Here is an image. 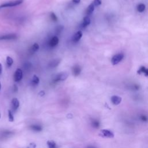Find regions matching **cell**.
I'll return each mask as SVG.
<instances>
[{
  "mask_svg": "<svg viewBox=\"0 0 148 148\" xmlns=\"http://www.w3.org/2000/svg\"><path fill=\"white\" fill-rule=\"evenodd\" d=\"M23 0H13V1H11L9 2H6L0 5V9L7 7H13V6H16L21 4Z\"/></svg>",
  "mask_w": 148,
  "mask_h": 148,
  "instance_id": "1",
  "label": "cell"
},
{
  "mask_svg": "<svg viewBox=\"0 0 148 148\" xmlns=\"http://www.w3.org/2000/svg\"><path fill=\"white\" fill-rule=\"evenodd\" d=\"M100 135L104 138H112L114 137V134H113L111 131L106 129L102 130L101 132H100Z\"/></svg>",
  "mask_w": 148,
  "mask_h": 148,
  "instance_id": "2",
  "label": "cell"
},
{
  "mask_svg": "<svg viewBox=\"0 0 148 148\" xmlns=\"http://www.w3.org/2000/svg\"><path fill=\"white\" fill-rule=\"evenodd\" d=\"M124 57L123 54L122 53H119L115 55L112 58V60H111V63L113 65H116L120 61H121L122 60V59Z\"/></svg>",
  "mask_w": 148,
  "mask_h": 148,
  "instance_id": "3",
  "label": "cell"
},
{
  "mask_svg": "<svg viewBox=\"0 0 148 148\" xmlns=\"http://www.w3.org/2000/svg\"><path fill=\"white\" fill-rule=\"evenodd\" d=\"M68 74L66 72H61L57 75L54 79V82H58V81H63L65 80L66 79L68 78Z\"/></svg>",
  "mask_w": 148,
  "mask_h": 148,
  "instance_id": "4",
  "label": "cell"
},
{
  "mask_svg": "<svg viewBox=\"0 0 148 148\" xmlns=\"http://www.w3.org/2000/svg\"><path fill=\"white\" fill-rule=\"evenodd\" d=\"M14 81L15 82H19L23 78V71L21 69H17L15 71L14 74Z\"/></svg>",
  "mask_w": 148,
  "mask_h": 148,
  "instance_id": "5",
  "label": "cell"
},
{
  "mask_svg": "<svg viewBox=\"0 0 148 148\" xmlns=\"http://www.w3.org/2000/svg\"><path fill=\"white\" fill-rule=\"evenodd\" d=\"M17 38V35L15 34H6V35L0 36V41L2 40H15Z\"/></svg>",
  "mask_w": 148,
  "mask_h": 148,
  "instance_id": "6",
  "label": "cell"
},
{
  "mask_svg": "<svg viewBox=\"0 0 148 148\" xmlns=\"http://www.w3.org/2000/svg\"><path fill=\"white\" fill-rule=\"evenodd\" d=\"M20 105L19 101L16 98H14L12 100L11 102V107H12V110L13 112H15L17 109L19 108Z\"/></svg>",
  "mask_w": 148,
  "mask_h": 148,
  "instance_id": "7",
  "label": "cell"
},
{
  "mask_svg": "<svg viewBox=\"0 0 148 148\" xmlns=\"http://www.w3.org/2000/svg\"><path fill=\"white\" fill-rule=\"evenodd\" d=\"M82 32L81 31H79L76 33L75 34H74V35L72 36V41L74 42H78L79 40H81V38H82Z\"/></svg>",
  "mask_w": 148,
  "mask_h": 148,
  "instance_id": "8",
  "label": "cell"
},
{
  "mask_svg": "<svg viewBox=\"0 0 148 148\" xmlns=\"http://www.w3.org/2000/svg\"><path fill=\"white\" fill-rule=\"evenodd\" d=\"M111 102L112 103L115 105H117L120 104V102L122 101V98L117 96V95H113L112 97H111Z\"/></svg>",
  "mask_w": 148,
  "mask_h": 148,
  "instance_id": "9",
  "label": "cell"
},
{
  "mask_svg": "<svg viewBox=\"0 0 148 148\" xmlns=\"http://www.w3.org/2000/svg\"><path fill=\"white\" fill-rule=\"evenodd\" d=\"M58 42H59L58 38L57 37V36H53V37H52L51 39V40H50L49 45L50 46L54 47L58 44Z\"/></svg>",
  "mask_w": 148,
  "mask_h": 148,
  "instance_id": "10",
  "label": "cell"
},
{
  "mask_svg": "<svg viewBox=\"0 0 148 148\" xmlns=\"http://www.w3.org/2000/svg\"><path fill=\"white\" fill-rule=\"evenodd\" d=\"M72 73L74 76H78L81 72V68L79 65H75L72 67Z\"/></svg>",
  "mask_w": 148,
  "mask_h": 148,
  "instance_id": "11",
  "label": "cell"
},
{
  "mask_svg": "<svg viewBox=\"0 0 148 148\" xmlns=\"http://www.w3.org/2000/svg\"><path fill=\"white\" fill-rule=\"evenodd\" d=\"M90 124L92 127L95 129H99L100 127V122L97 119H92L91 120Z\"/></svg>",
  "mask_w": 148,
  "mask_h": 148,
  "instance_id": "12",
  "label": "cell"
},
{
  "mask_svg": "<svg viewBox=\"0 0 148 148\" xmlns=\"http://www.w3.org/2000/svg\"><path fill=\"white\" fill-rule=\"evenodd\" d=\"M29 128H30L31 130L34 131L39 132L42 130V126L39 124H31V126H29Z\"/></svg>",
  "mask_w": 148,
  "mask_h": 148,
  "instance_id": "13",
  "label": "cell"
},
{
  "mask_svg": "<svg viewBox=\"0 0 148 148\" xmlns=\"http://www.w3.org/2000/svg\"><path fill=\"white\" fill-rule=\"evenodd\" d=\"M60 63V60L59 59H56L51 61L49 64V66L51 68H55Z\"/></svg>",
  "mask_w": 148,
  "mask_h": 148,
  "instance_id": "14",
  "label": "cell"
},
{
  "mask_svg": "<svg viewBox=\"0 0 148 148\" xmlns=\"http://www.w3.org/2000/svg\"><path fill=\"white\" fill-rule=\"evenodd\" d=\"M90 22H91V20H90V17L88 16H86V17H84L83 21L82 26L83 27H87V26H88V25L90 24Z\"/></svg>",
  "mask_w": 148,
  "mask_h": 148,
  "instance_id": "15",
  "label": "cell"
},
{
  "mask_svg": "<svg viewBox=\"0 0 148 148\" xmlns=\"http://www.w3.org/2000/svg\"><path fill=\"white\" fill-rule=\"evenodd\" d=\"M94 5L93 3L91 4L90 5H88V6L87 8V10H86V14L87 15H90L92 14L93 12V11L94 10Z\"/></svg>",
  "mask_w": 148,
  "mask_h": 148,
  "instance_id": "16",
  "label": "cell"
},
{
  "mask_svg": "<svg viewBox=\"0 0 148 148\" xmlns=\"http://www.w3.org/2000/svg\"><path fill=\"white\" fill-rule=\"evenodd\" d=\"M39 48H40L39 45H38L37 43H35V44L31 47L30 49H29V52H30L31 53H34V52L38 51Z\"/></svg>",
  "mask_w": 148,
  "mask_h": 148,
  "instance_id": "17",
  "label": "cell"
},
{
  "mask_svg": "<svg viewBox=\"0 0 148 148\" xmlns=\"http://www.w3.org/2000/svg\"><path fill=\"white\" fill-rule=\"evenodd\" d=\"M47 145L49 148H57V145L53 141H48L47 142Z\"/></svg>",
  "mask_w": 148,
  "mask_h": 148,
  "instance_id": "18",
  "label": "cell"
},
{
  "mask_svg": "<svg viewBox=\"0 0 148 148\" xmlns=\"http://www.w3.org/2000/svg\"><path fill=\"white\" fill-rule=\"evenodd\" d=\"M138 74H141V73H143L145 75V76H148V69H146L145 67H141L140 70L138 71Z\"/></svg>",
  "mask_w": 148,
  "mask_h": 148,
  "instance_id": "19",
  "label": "cell"
},
{
  "mask_svg": "<svg viewBox=\"0 0 148 148\" xmlns=\"http://www.w3.org/2000/svg\"><path fill=\"white\" fill-rule=\"evenodd\" d=\"M6 65L8 67H11V65L13 64V60L12 57H11L9 56H7L6 57Z\"/></svg>",
  "mask_w": 148,
  "mask_h": 148,
  "instance_id": "20",
  "label": "cell"
},
{
  "mask_svg": "<svg viewBox=\"0 0 148 148\" xmlns=\"http://www.w3.org/2000/svg\"><path fill=\"white\" fill-rule=\"evenodd\" d=\"M39 82H40L39 78H38L36 75H34L33 76V79H32V83H33L34 85H36L39 83Z\"/></svg>",
  "mask_w": 148,
  "mask_h": 148,
  "instance_id": "21",
  "label": "cell"
},
{
  "mask_svg": "<svg viewBox=\"0 0 148 148\" xmlns=\"http://www.w3.org/2000/svg\"><path fill=\"white\" fill-rule=\"evenodd\" d=\"M140 120L142 122H148V116L145 114H141L140 115Z\"/></svg>",
  "mask_w": 148,
  "mask_h": 148,
  "instance_id": "22",
  "label": "cell"
},
{
  "mask_svg": "<svg viewBox=\"0 0 148 148\" xmlns=\"http://www.w3.org/2000/svg\"><path fill=\"white\" fill-rule=\"evenodd\" d=\"M145 9V5L143 4H139L137 6V11L139 12H142Z\"/></svg>",
  "mask_w": 148,
  "mask_h": 148,
  "instance_id": "23",
  "label": "cell"
},
{
  "mask_svg": "<svg viewBox=\"0 0 148 148\" xmlns=\"http://www.w3.org/2000/svg\"><path fill=\"white\" fill-rule=\"evenodd\" d=\"M8 119L10 122L14 121V117H13L12 111L11 110H8Z\"/></svg>",
  "mask_w": 148,
  "mask_h": 148,
  "instance_id": "24",
  "label": "cell"
},
{
  "mask_svg": "<svg viewBox=\"0 0 148 148\" xmlns=\"http://www.w3.org/2000/svg\"><path fill=\"white\" fill-rule=\"evenodd\" d=\"M64 29V26H61V25H60V26H58L56 27V28L55 29V32H56V34L57 35H58V34H60L61 31L63 30Z\"/></svg>",
  "mask_w": 148,
  "mask_h": 148,
  "instance_id": "25",
  "label": "cell"
},
{
  "mask_svg": "<svg viewBox=\"0 0 148 148\" xmlns=\"http://www.w3.org/2000/svg\"><path fill=\"white\" fill-rule=\"evenodd\" d=\"M50 16H51V19L53 20V22H57V17L55 15V13L53 12H51V15H50Z\"/></svg>",
  "mask_w": 148,
  "mask_h": 148,
  "instance_id": "26",
  "label": "cell"
},
{
  "mask_svg": "<svg viewBox=\"0 0 148 148\" xmlns=\"http://www.w3.org/2000/svg\"><path fill=\"white\" fill-rule=\"evenodd\" d=\"M102 1L101 0H94L93 4H94V6H99L101 4Z\"/></svg>",
  "mask_w": 148,
  "mask_h": 148,
  "instance_id": "27",
  "label": "cell"
},
{
  "mask_svg": "<svg viewBox=\"0 0 148 148\" xmlns=\"http://www.w3.org/2000/svg\"><path fill=\"white\" fill-rule=\"evenodd\" d=\"M36 144L35 143H30L27 148H36Z\"/></svg>",
  "mask_w": 148,
  "mask_h": 148,
  "instance_id": "28",
  "label": "cell"
},
{
  "mask_svg": "<svg viewBox=\"0 0 148 148\" xmlns=\"http://www.w3.org/2000/svg\"><path fill=\"white\" fill-rule=\"evenodd\" d=\"M17 90H18L17 86L16 85H14V86H13V90H14V92H17Z\"/></svg>",
  "mask_w": 148,
  "mask_h": 148,
  "instance_id": "29",
  "label": "cell"
},
{
  "mask_svg": "<svg viewBox=\"0 0 148 148\" xmlns=\"http://www.w3.org/2000/svg\"><path fill=\"white\" fill-rule=\"evenodd\" d=\"M81 0H72V2L75 4H79L80 3Z\"/></svg>",
  "mask_w": 148,
  "mask_h": 148,
  "instance_id": "30",
  "label": "cell"
},
{
  "mask_svg": "<svg viewBox=\"0 0 148 148\" xmlns=\"http://www.w3.org/2000/svg\"><path fill=\"white\" fill-rule=\"evenodd\" d=\"M2 71H3V66H2V64L0 63V75L1 74Z\"/></svg>",
  "mask_w": 148,
  "mask_h": 148,
  "instance_id": "31",
  "label": "cell"
},
{
  "mask_svg": "<svg viewBox=\"0 0 148 148\" xmlns=\"http://www.w3.org/2000/svg\"><path fill=\"white\" fill-rule=\"evenodd\" d=\"M39 94L41 95V96H43L45 94V92H44V91H41L40 93H39Z\"/></svg>",
  "mask_w": 148,
  "mask_h": 148,
  "instance_id": "32",
  "label": "cell"
},
{
  "mask_svg": "<svg viewBox=\"0 0 148 148\" xmlns=\"http://www.w3.org/2000/svg\"><path fill=\"white\" fill-rule=\"evenodd\" d=\"M86 148H97V147L94 146H88Z\"/></svg>",
  "mask_w": 148,
  "mask_h": 148,
  "instance_id": "33",
  "label": "cell"
},
{
  "mask_svg": "<svg viewBox=\"0 0 148 148\" xmlns=\"http://www.w3.org/2000/svg\"><path fill=\"white\" fill-rule=\"evenodd\" d=\"M1 82H0V90H1Z\"/></svg>",
  "mask_w": 148,
  "mask_h": 148,
  "instance_id": "34",
  "label": "cell"
},
{
  "mask_svg": "<svg viewBox=\"0 0 148 148\" xmlns=\"http://www.w3.org/2000/svg\"><path fill=\"white\" fill-rule=\"evenodd\" d=\"M1 113H0V119H1Z\"/></svg>",
  "mask_w": 148,
  "mask_h": 148,
  "instance_id": "35",
  "label": "cell"
}]
</instances>
